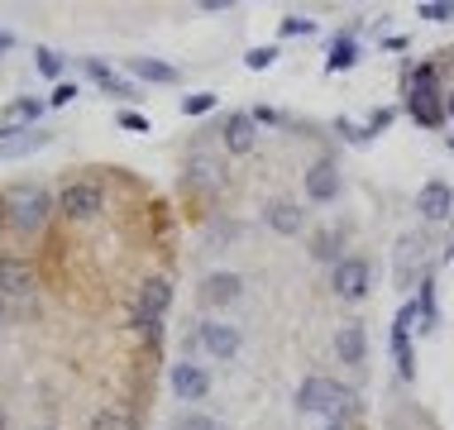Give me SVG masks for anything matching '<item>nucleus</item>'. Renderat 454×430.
Here are the masks:
<instances>
[{"instance_id":"1","label":"nucleus","mask_w":454,"mask_h":430,"mask_svg":"<svg viewBox=\"0 0 454 430\" xmlns=\"http://www.w3.org/2000/svg\"><path fill=\"white\" fill-rule=\"evenodd\" d=\"M297 411L301 416H330V421L345 426L349 416H359V392L340 387L335 378L311 373V378H301V383H297Z\"/></svg>"},{"instance_id":"2","label":"nucleus","mask_w":454,"mask_h":430,"mask_svg":"<svg viewBox=\"0 0 454 430\" xmlns=\"http://www.w3.org/2000/svg\"><path fill=\"white\" fill-rule=\"evenodd\" d=\"M5 196H10V235L20 239L43 235L48 220L58 215V196H48V187H39V182H15Z\"/></svg>"},{"instance_id":"3","label":"nucleus","mask_w":454,"mask_h":430,"mask_svg":"<svg viewBox=\"0 0 454 430\" xmlns=\"http://www.w3.org/2000/svg\"><path fill=\"white\" fill-rule=\"evenodd\" d=\"M101 211H106V187L96 177H67L58 187V215L67 225H91V220H101Z\"/></svg>"},{"instance_id":"4","label":"nucleus","mask_w":454,"mask_h":430,"mask_svg":"<svg viewBox=\"0 0 454 430\" xmlns=\"http://www.w3.org/2000/svg\"><path fill=\"white\" fill-rule=\"evenodd\" d=\"M220 182H225V158L215 149H206V144H196L187 153V163H182V187L196 196H211V192H220Z\"/></svg>"},{"instance_id":"5","label":"nucleus","mask_w":454,"mask_h":430,"mask_svg":"<svg viewBox=\"0 0 454 430\" xmlns=\"http://www.w3.org/2000/svg\"><path fill=\"white\" fill-rule=\"evenodd\" d=\"M196 344H201L206 359L230 364V359H239V349H244V330L235 321H225V316H215V321L196 325Z\"/></svg>"},{"instance_id":"6","label":"nucleus","mask_w":454,"mask_h":430,"mask_svg":"<svg viewBox=\"0 0 454 430\" xmlns=\"http://www.w3.org/2000/svg\"><path fill=\"white\" fill-rule=\"evenodd\" d=\"M330 287H335L340 301H364L368 287H373V263L359 254H345L335 263V273H330Z\"/></svg>"},{"instance_id":"7","label":"nucleus","mask_w":454,"mask_h":430,"mask_svg":"<svg viewBox=\"0 0 454 430\" xmlns=\"http://www.w3.org/2000/svg\"><path fill=\"white\" fill-rule=\"evenodd\" d=\"M0 297L5 301H29L34 297V263L20 254H0Z\"/></svg>"},{"instance_id":"8","label":"nucleus","mask_w":454,"mask_h":430,"mask_svg":"<svg viewBox=\"0 0 454 430\" xmlns=\"http://www.w3.org/2000/svg\"><path fill=\"white\" fill-rule=\"evenodd\" d=\"M411 325H416V301H407L397 311V321H392V359H397V373L407 378H416V354H411Z\"/></svg>"},{"instance_id":"9","label":"nucleus","mask_w":454,"mask_h":430,"mask_svg":"<svg viewBox=\"0 0 454 430\" xmlns=\"http://www.w3.org/2000/svg\"><path fill=\"white\" fill-rule=\"evenodd\" d=\"M53 144V134L39 129V125H10V129H0V158H29V153H39Z\"/></svg>"},{"instance_id":"10","label":"nucleus","mask_w":454,"mask_h":430,"mask_svg":"<svg viewBox=\"0 0 454 430\" xmlns=\"http://www.w3.org/2000/svg\"><path fill=\"white\" fill-rule=\"evenodd\" d=\"M244 297V278L230 273V268H220V273H206L201 282V301L215 306V311H230V306H239Z\"/></svg>"},{"instance_id":"11","label":"nucleus","mask_w":454,"mask_h":430,"mask_svg":"<svg viewBox=\"0 0 454 430\" xmlns=\"http://www.w3.org/2000/svg\"><path fill=\"white\" fill-rule=\"evenodd\" d=\"M134 306H139V311H149L153 321H163V316L173 311V278H168V273L144 278L139 292H134Z\"/></svg>"},{"instance_id":"12","label":"nucleus","mask_w":454,"mask_h":430,"mask_svg":"<svg viewBox=\"0 0 454 430\" xmlns=\"http://www.w3.org/2000/svg\"><path fill=\"white\" fill-rule=\"evenodd\" d=\"M306 201H316V206H330L340 196V168L330 163V158H316L311 168H306Z\"/></svg>"},{"instance_id":"13","label":"nucleus","mask_w":454,"mask_h":430,"mask_svg":"<svg viewBox=\"0 0 454 430\" xmlns=\"http://www.w3.org/2000/svg\"><path fill=\"white\" fill-rule=\"evenodd\" d=\"M263 225L273 230V235H282V239H297L306 230V211L297 201H287V196H278V201L263 206Z\"/></svg>"},{"instance_id":"14","label":"nucleus","mask_w":454,"mask_h":430,"mask_svg":"<svg viewBox=\"0 0 454 430\" xmlns=\"http://www.w3.org/2000/svg\"><path fill=\"white\" fill-rule=\"evenodd\" d=\"M168 383H173L177 402H201L206 392H211V373H206L201 364L182 359V364H173V373H168Z\"/></svg>"},{"instance_id":"15","label":"nucleus","mask_w":454,"mask_h":430,"mask_svg":"<svg viewBox=\"0 0 454 430\" xmlns=\"http://www.w3.org/2000/svg\"><path fill=\"white\" fill-rule=\"evenodd\" d=\"M335 359L345 368H364L368 364V330L359 321H345L335 330Z\"/></svg>"},{"instance_id":"16","label":"nucleus","mask_w":454,"mask_h":430,"mask_svg":"<svg viewBox=\"0 0 454 430\" xmlns=\"http://www.w3.org/2000/svg\"><path fill=\"white\" fill-rule=\"evenodd\" d=\"M220 144H225V153H254L259 149V125H254V115H225V129H220Z\"/></svg>"},{"instance_id":"17","label":"nucleus","mask_w":454,"mask_h":430,"mask_svg":"<svg viewBox=\"0 0 454 430\" xmlns=\"http://www.w3.org/2000/svg\"><path fill=\"white\" fill-rule=\"evenodd\" d=\"M416 211H421V220L440 225V220L454 211V187H445V182H426L421 196H416Z\"/></svg>"},{"instance_id":"18","label":"nucleus","mask_w":454,"mask_h":430,"mask_svg":"<svg viewBox=\"0 0 454 430\" xmlns=\"http://www.w3.org/2000/svg\"><path fill=\"white\" fill-rule=\"evenodd\" d=\"M407 115L416 120L421 129H440L445 125V106H440V96H407Z\"/></svg>"},{"instance_id":"19","label":"nucleus","mask_w":454,"mask_h":430,"mask_svg":"<svg viewBox=\"0 0 454 430\" xmlns=\"http://www.w3.org/2000/svg\"><path fill=\"white\" fill-rule=\"evenodd\" d=\"M426 258V239L421 235H407L397 244V282L402 287H411V278H416V263Z\"/></svg>"},{"instance_id":"20","label":"nucleus","mask_w":454,"mask_h":430,"mask_svg":"<svg viewBox=\"0 0 454 430\" xmlns=\"http://www.w3.org/2000/svg\"><path fill=\"white\" fill-rule=\"evenodd\" d=\"M87 77H91L96 86H101V91H110V96H134V86H129L125 77H120L115 67H106L101 58H87Z\"/></svg>"},{"instance_id":"21","label":"nucleus","mask_w":454,"mask_h":430,"mask_svg":"<svg viewBox=\"0 0 454 430\" xmlns=\"http://www.w3.org/2000/svg\"><path fill=\"white\" fill-rule=\"evenodd\" d=\"M129 72L139 82H158V86H173L177 82V67L173 63H158V58H129Z\"/></svg>"},{"instance_id":"22","label":"nucleus","mask_w":454,"mask_h":430,"mask_svg":"<svg viewBox=\"0 0 454 430\" xmlns=\"http://www.w3.org/2000/svg\"><path fill=\"white\" fill-rule=\"evenodd\" d=\"M354 63H359V43H354V34H335L330 58H325V72H349Z\"/></svg>"},{"instance_id":"23","label":"nucleus","mask_w":454,"mask_h":430,"mask_svg":"<svg viewBox=\"0 0 454 430\" xmlns=\"http://www.w3.org/2000/svg\"><path fill=\"white\" fill-rule=\"evenodd\" d=\"M416 321H421V330H435V325H440V306H435V278H421V287H416Z\"/></svg>"},{"instance_id":"24","label":"nucleus","mask_w":454,"mask_h":430,"mask_svg":"<svg viewBox=\"0 0 454 430\" xmlns=\"http://www.w3.org/2000/svg\"><path fill=\"white\" fill-rule=\"evenodd\" d=\"M345 249V235H340V230H316L311 235V258H321V263H340V254Z\"/></svg>"},{"instance_id":"25","label":"nucleus","mask_w":454,"mask_h":430,"mask_svg":"<svg viewBox=\"0 0 454 430\" xmlns=\"http://www.w3.org/2000/svg\"><path fill=\"white\" fill-rule=\"evenodd\" d=\"M91 430H139V416L125 407H101L91 416Z\"/></svg>"},{"instance_id":"26","label":"nucleus","mask_w":454,"mask_h":430,"mask_svg":"<svg viewBox=\"0 0 454 430\" xmlns=\"http://www.w3.org/2000/svg\"><path fill=\"white\" fill-rule=\"evenodd\" d=\"M39 115H43V101H34V96H20V101L5 106V129H10V125H39Z\"/></svg>"},{"instance_id":"27","label":"nucleus","mask_w":454,"mask_h":430,"mask_svg":"<svg viewBox=\"0 0 454 430\" xmlns=\"http://www.w3.org/2000/svg\"><path fill=\"white\" fill-rule=\"evenodd\" d=\"M173 430H225V426H220L215 416H206V411H182L173 421Z\"/></svg>"},{"instance_id":"28","label":"nucleus","mask_w":454,"mask_h":430,"mask_svg":"<svg viewBox=\"0 0 454 430\" xmlns=\"http://www.w3.org/2000/svg\"><path fill=\"white\" fill-rule=\"evenodd\" d=\"M34 67L43 72V77H63V53H58V48H39V53H34Z\"/></svg>"},{"instance_id":"29","label":"nucleus","mask_w":454,"mask_h":430,"mask_svg":"<svg viewBox=\"0 0 454 430\" xmlns=\"http://www.w3.org/2000/svg\"><path fill=\"white\" fill-rule=\"evenodd\" d=\"M416 15L431 20V24H445V20H454V5L450 0H426V5H416Z\"/></svg>"},{"instance_id":"30","label":"nucleus","mask_w":454,"mask_h":430,"mask_svg":"<svg viewBox=\"0 0 454 430\" xmlns=\"http://www.w3.org/2000/svg\"><path fill=\"white\" fill-rule=\"evenodd\" d=\"M211 110H215V96H211V91L182 96V115H211Z\"/></svg>"},{"instance_id":"31","label":"nucleus","mask_w":454,"mask_h":430,"mask_svg":"<svg viewBox=\"0 0 454 430\" xmlns=\"http://www.w3.org/2000/svg\"><path fill=\"white\" fill-rule=\"evenodd\" d=\"M282 34H287V39H297V34H316V20H306V15H287V20H282Z\"/></svg>"},{"instance_id":"32","label":"nucleus","mask_w":454,"mask_h":430,"mask_svg":"<svg viewBox=\"0 0 454 430\" xmlns=\"http://www.w3.org/2000/svg\"><path fill=\"white\" fill-rule=\"evenodd\" d=\"M77 96H82V91H77V82H58V86H53V96H48V106H72Z\"/></svg>"},{"instance_id":"33","label":"nucleus","mask_w":454,"mask_h":430,"mask_svg":"<svg viewBox=\"0 0 454 430\" xmlns=\"http://www.w3.org/2000/svg\"><path fill=\"white\" fill-rule=\"evenodd\" d=\"M244 63H249L254 72H263V67H273V63H278V48H254V53L244 58Z\"/></svg>"},{"instance_id":"34","label":"nucleus","mask_w":454,"mask_h":430,"mask_svg":"<svg viewBox=\"0 0 454 430\" xmlns=\"http://www.w3.org/2000/svg\"><path fill=\"white\" fill-rule=\"evenodd\" d=\"M120 125H125V129H139V134H144V129H149V120H144L139 110H120Z\"/></svg>"},{"instance_id":"35","label":"nucleus","mask_w":454,"mask_h":430,"mask_svg":"<svg viewBox=\"0 0 454 430\" xmlns=\"http://www.w3.org/2000/svg\"><path fill=\"white\" fill-rule=\"evenodd\" d=\"M392 115H397V110H373V120H368V134L387 129V125H392Z\"/></svg>"},{"instance_id":"36","label":"nucleus","mask_w":454,"mask_h":430,"mask_svg":"<svg viewBox=\"0 0 454 430\" xmlns=\"http://www.w3.org/2000/svg\"><path fill=\"white\" fill-rule=\"evenodd\" d=\"M340 134H345L349 144H368V129H354L349 120H340Z\"/></svg>"},{"instance_id":"37","label":"nucleus","mask_w":454,"mask_h":430,"mask_svg":"<svg viewBox=\"0 0 454 430\" xmlns=\"http://www.w3.org/2000/svg\"><path fill=\"white\" fill-rule=\"evenodd\" d=\"M5 235H10V196L0 192V239H5Z\"/></svg>"},{"instance_id":"38","label":"nucleus","mask_w":454,"mask_h":430,"mask_svg":"<svg viewBox=\"0 0 454 430\" xmlns=\"http://www.w3.org/2000/svg\"><path fill=\"white\" fill-rule=\"evenodd\" d=\"M10 48H15V34H10V29H0V58H5Z\"/></svg>"},{"instance_id":"39","label":"nucleus","mask_w":454,"mask_h":430,"mask_svg":"<svg viewBox=\"0 0 454 430\" xmlns=\"http://www.w3.org/2000/svg\"><path fill=\"white\" fill-rule=\"evenodd\" d=\"M5 325H10V311H5V297H0V340H5Z\"/></svg>"},{"instance_id":"40","label":"nucleus","mask_w":454,"mask_h":430,"mask_svg":"<svg viewBox=\"0 0 454 430\" xmlns=\"http://www.w3.org/2000/svg\"><path fill=\"white\" fill-rule=\"evenodd\" d=\"M445 115L454 120V91H450V101H445Z\"/></svg>"},{"instance_id":"41","label":"nucleus","mask_w":454,"mask_h":430,"mask_svg":"<svg viewBox=\"0 0 454 430\" xmlns=\"http://www.w3.org/2000/svg\"><path fill=\"white\" fill-rule=\"evenodd\" d=\"M0 430H10V421H5V407H0Z\"/></svg>"},{"instance_id":"42","label":"nucleus","mask_w":454,"mask_h":430,"mask_svg":"<svg viewBox=\"0 0 454 430\" xmlns=\"http://www.w3.org/2000/svg\"><path fill=\"white\" fill-rule=\"evenodd\" d=\"M325 430H345V426H340V421H330V426H325Z\"/></svg>"},{"instance_id":"43","label":"nucleus","mask_w":454,"mask_h":430,"mask_svg":"<svg viewBox=\"0 0 454 430\" xmlns=\"http://www.w3.org/2000/svg\"><path fill=\"white\" fill-rule=\"evenodd\" d=\"M450 149H454V134H450Z\"/></svg>"}]
</instances>
